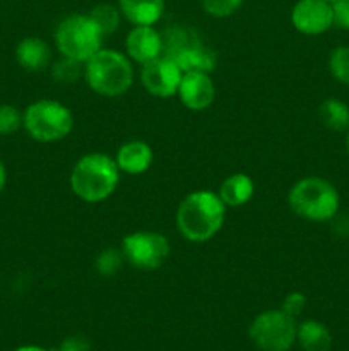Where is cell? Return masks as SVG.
I'll use <instances>...</instances> for the list:
<instances>
[{
  "label": "cell",
  "instance_id": "obj_8",
  "mask_svg": "<svg viewBox=\"0 0 349 351\" xmlns=\"http://www.w3.org/2000/svg\"><path fill=\"white\" fill-rule=\"evenodd\" d=\"M120 249L127 264L140 271L159 269L171 252L170 240L166 237L157 232H147V230L123 237Z\"/></svg>",
  "mask_w": 349,
  "mask_h": 351
},
{
  "label": "cell",
  "instance_id": "obj_11",
  "mask_svg": "<svg viewBox=\"0 0 349 351\" xmlns=\"http://www.w3.org/2000/svg\"><path fill=\"white\" fill-rule=\"evenodd\" d=\"M178 98L192 112H204L216 99L214 81L205 72H183Z\"/></svg>",
  "mask_w": 349,
  "mask_h": 351
},
{
  "label": "cell",
  "instance_id": "obj_22",
  "mask_svg": "<svg viewBox=\"0 0 349 351\" xmlns=\"http://www.w3.org/2000/svg\"><path fill=\"white\" fill-rule=\"evenodd\" d=\"M125 257H123L122 249H115V247H109V249L101 250L98 254L94 261V267L98 271V274L105 278H112L115 274H118V271L122 269L123 264H125Z\"/></svg>",
  "mask_w": 349,
  "mask_h": 351
},
{
  "label": "cell",
  "instance_id": "obj_25",
  "mask_svg": "<svg viewBox=\"0 0 349 351\" xmlns=\"http://www.w3.org/2000/svg\"><path fill=\"white\" fill-rule=\"evenodd\" d=\"M243 5V0H202V7L212 17H229Z\"/></svg>",
  "mask_w": 349,
  "mask_h": 351
},
{
  "label": "cell",
  "instance_id": "obj_14",
  "mask_svg": "<svg viewBox=\"0 0 349 351\" xmlns=\"http://www.w3.org/2000/svg\"><path fill=\"white\" fill-rule=\"evenodd\" d=\"M16 62L27 72H41L51 65V48L44 40L27 36L17 43Z\"/></svg>",
  "mask_w": 349,
  "mask_h": 351
},
{
  "label": "cell",
  "instance_id": "obj_3",
  "mask_svg": "<svg viewBox=\"0 0 349 351\" xmlns=\"http://www.w3.org/2000/svg\"><path fill=\"white\" fill-rule=\"evenodd\" d=\"M84 81L105 98H118L133 84L132 60L109 48H101L84 64Z\"/></svg>",
  "mask_w": 349,
  "mask_h": 351
},
{
  "label": "cell",
  "instance_id": "obj_21",
  "mask_svg": "<svg viewBox=\"0 0 349 351\" xmlns=\"http://www.w3.org/2000/svg\"><path fill=\"white\" fill-rule=\"evenodd\" d=\"M51 77L58 84H74L77 79L84 77V64L67 57L58 58L51 64Z\"/></svg>",
  "mask_w": 349,
  "mask_h": 351
},
{
  "label": "cell",
  "instance_id": "obj_31",
  "mask_svg": "<svg viewBox=\"0 0 349 351\" xmlns=\"http://www.w3.org/2000/svg\"><path fill=\"white\" fill-rule=\"evenodd\" d=\"M346 147H348V156H349V130H348V139H346Z\"/></svg>",
  "mask_w": 349,
  "mask_h": 351
},
{
  "label": "cell",
  "instance_id": "obj_1",
  "mask_svg": "<svg viewBox=\"0 0 349 351\" xmlns=\"http://www.w3.org/2000/svg\"><path fill=\"white\" fill-rule=\"evenodd\" d=\"M226 206L212 191H195L181 199L177 209V228L188 242L202 243L211 240L226 218Z\"/></svg>",
  "mask_w": 349,
  "mask_h": 351
},
{
  "label": "cell",
  "instance_id": "obj_24",
  "mask_svg": "<svg viewBox=\"0 0 349 351\" xmlns=\"http://www.w3.org/2000/svg\"><path fill=\"white\" fill-rule=\"evenodd\" d=\"M19 129H23V112L9 103L0 105V136H12Z\"/></svg>",
  "mask_w": 349,
  "mask_h": 351
},
{
  "label": "cell",
  "instance_id": "obj_15",
  "mask_svg": "<svg viewBox=\"0 0 349 351\" xmlns=\"http://www.w3.org/2000/svg\"><path fill=\"white\" fill-rule=\"evenodd\" d=\"M118 9L133 26H154L164 12V0H118Z\"/></svg>",
  "mask_w": 349,
  "mask_h": 351
},
{
  "label": "cell",
  "instance_id": "obj_5",
  "mask_svg": "<svg viewBox=\"0 0 349 351\" xmlns=\"http://www.w3.org/2000/svg\"><path fill=\"white\" fill-rule=\"evenodd\" d=\"M23 129L38 143H57L74 129V115L57 99H38L23 112Z\"/></svg>",
  "mask_w": 349,
  "mask_h": 351
},
{
  "label": "cell",
  "instance_id": "obj_19",
  "mask_svg": "<svg viewBox=\"0 0 349 351\" xmlns=\"http://www.w3.org/2000/svg\"><path fill=\"white\" fill-rule=\"evenodd\" d=\"M318 119L334 132H344L349 130V106L342 99L328 98L318 106Z\"/></svg>",
  "mask_w": 349,
  "mask_h": 351
},
{
  "label": "cell",
  "instance_id": "obj_2",
  "mask_svg": "<svg viewBox=\"0 0 349 351\" xmlns=\"http://www.w3.org/2000/svg\"><path fill=\"white\" fill-rule=\"evenodd\" d=\"M120 173L115 158L105 153L84 154L72 168L70 189L81 201L98 204L116 191Z\"/></svg>",
  "mask_w": 349,
  "mask_h": 351
},
{
  "label": "cell",
  "instance_id": "obj_10",
  "mask_svg": "<svg viewBox=\"0 0 349 351\" xmlns=\"http://www.w3.org/2000/svg\"><path fill=\"white\" fill-rule=\"evenodd\" d=\"M294 29L307 36H317L334 26L332 3L325 0H298L291 10Z\"/></svg>",
  "mask_w": 349,
  "mask_h": 351
},
{
  "label": "cell",
  "instance_id": "obj_7",
  "mask_svg": "<svg viewBox=\"0 0 349 351\" xmlns=\"http://www.w3.org/2000/svg\"><path fill=\"white\" fill-rule=\"evenodd\" d=\"M296 319L281 308L263 311L248 326V338L260 351H289L296 343Z\"/></svg>",
  "mask_w": 349,
  "mask_h": 351
},
{
  "label": "cell",
  "instance_id": "obj_20",
  "mask_svg": "<svg viewBox=\"0 0 349 351\" xmlns=\"http://www.w3.org/2000/svg\"><path fill=\"white\" fill-rule=\"evenodd\" d=\"M89 17L94 21V24L101 31L103 36H108V34H113L118 29L120 21H122V12H120L118 7L112 5V3H98V5L91 9Z\"/></svg>",
  "mask_w": 349,
  "mask_h": 351
},
{
  "label": "cell",
  "instance_id": "obj_32",
  "mask_svg": "<svg viewBox=\"0 0 349 351\" xmlns=\"http://www.w3.org/2000/svg\"><path fill=\"white\" fill-rule=\"evenodd\" d=\"M325 2H331L332 3V2H335V0H325Z\"/></svg>",
  "mask_w": 349,
  "mask_h": 351
},
{
  "label": "cell",
  "instance_id": "obj_13",
  "mask_svg": "<svg viewBox=\"0 0 349 351\" xmlns=\"http://www.w3.org/2000/svg\"><path fill=\"white\" fill-rule=\"evenodd\" d=\"M113 158L122 173L140 175L151 168L154 153L149 144L144 141H127L118 147Z\"/></svg>",
  "mask_w": 349,
  "mask_h": 351
},
{
  "label": "cell",
  "instance_id": "obj_16",
  "mask_svg": "<svg viewBox=\"0 0 349 351\" xmlns=\"http://www.w3.org/2000/svg\"><path fill=\"white\" fill-rule=\"evenodd\" d=\"M171 60L177 62L178 67L183 72H205V74H211L216 67V51L211 50L209 47H205L201 40L192 43L190 47H187L185 50H181L177 57H173Z\"/></svg>",
  "mask_w": 349,
  "mask_h": 351
},
{
  "label": "cell",
  "instance_id": "obj_28",
  "mask_svg": "<svg viewBox=\"0 0 349 351\" xmlns=\"http://www.w3.org/2000/svg\"><path fill=\"white\" fill-rule=\"evenodd\" d=\"M57 351H91V345L82 336H68L58 345Z\"/></svg>",
  "mask_w": 349,
  "mask_h": 351
},
{
  "label": "cell",
  "instance_id": "obj_6",
  "mask_svg": "<svg viewBox=\"0 0 349 351\" xmlns=\"http://www.w3.org/2000/svg\"><path fill=\"white\" fill-rule=\"evenodd\" d=\"M103 38L89 14H72L55 29V47L62 57L86 64L103 48Z\"/></svg>",
  "mask_w": 349,
  "mask_h": 351
},
{
  "label": "cell",
  "instance_id": "obj_9",
  "mask_svg": "<svg viewBox=\"0 0 349 351\" xmlns=\"http://www.w3.org/2000/svg\"><path fill=\"white\" fill-rule=\"evenodd\" d=\"M181 77L183 71L178 67L177 62L164 55L147 62L140 69V82L144 89L156 98H171L178 95Z\"/></svg>",
  "mask_w": 349,
  "mask_h": 351
},
{
  "label": "cell",
  "instance_id": "obj_23",
  "mask_svg": "<svg viewBox=\"0 0 349 351\" xmlns=\"http://www.w3.org/2000/svg\"><path fill=\"white\" fill-rule=\"evenodd\" d=\"M328 71L341 84L349 86V47L339 45L328 55Z\"/></svg>",
  "mask_w": 349,
  "mask_h": 351
},
{
  "label": "cell",
  "instance_id": "obj_4",
  "mask_svg": "<svg viewBox=\"0 0 349 351\" xmlns=\"http://www.w3.org/2000/svg\"><path fill=\"white\" fill-rule=\"evenodd\" d=\"M291 211L313 223L331 221L337 216L341 197L334 185L320 177H305L287 194Z\"/></svg>",
  "mask_w": 349,
  "mask_h": 351
},
{
  "label": "cell",
  "instance_id": "obj_29",
  "mask_svg": "<svg viewBox=\"0 0 349 351\" xmlns=\"http://www.w3.org/2000/svg\"><path fill=\"white\" fill-rule=\"evenodd\" d=\"M5 184H7V170L3 161L0 160V194H2V191L5 189Z\"/></svg>",
  "mask_w": 349,
  "mask_h": 351
},
{
  "label": "cell",
  "instance_id": "obj_27",
  "mask_svg": "<svg viewBox=\"0 0 349 351\" xmlns=\"http://www.w3.org/2000/svg\"><path fill=\"white\" fill-rule=\"evenodd\" d=\"M332 14H334V26L349 31V0L332 2Z\"/></svg>",
  "mask_w": 349,
  "mask_h": 351
},
{
  "label": "cell",
  "instance_id": "obj_30",
  "mask_svg": "<svg viewBox=\"0 0 349 351\" xmlns=\"http://www.w3.org/2000/svg\"><path fill=\"white\" fill-rule=\"evenodd\" d=\"M14 351H48L44 348H41V346H34V345H26V346H19V348H16Z\"/></svg>",
  "mask_w": 349,
  "mask_h": 351
},
{
  "label": "cell",
  "instance_id": "obj_12",
  "mask_svg": "<svg viewBox=\"0 0 349 351\" xmlns=\"http://www.w3.org/2000/svg\"><path fill=\"white\" fill-rule=\"evenodd\" d=\"M127 57L144 65L163 55V36L154 26H133L125 40Z\"/></svg>",
  "mask_w": 349,
  "mask_h": 351
},
{
  "label": "cell",
  "instance_id": "obj_26",
  "mask_svg": "<svg viewBox=\"0 0 349 351\" xmlns=\"http://www.w3.org/2000/svg\"><path fill=\"white\" fill-rule=\"evenodd\" d=\"M305 307H307V297L301 291H293V293L286 295L283 305H281V311L296 319L305 311Z\"/></svg>",
  "mask_w": 349,
  "mask_h": 351
},
{
  "label": "cell",
  "instance_id": "obj_18",
  "mask_svg": "<svg viewBox=\"0 0 349 351\" xmlns=\"http://www.w3.org/2000/svg\"><path fill=\"white\" fill-rule=\"evenodd\" d=\"M296 343L305 351H328L332 346V335L325 324L308 319L298 326Z\"/></svg>",
  "mask_w": 349,
  "mask_h": 351
},
{
  "label": "cell",
  "instance_id": "obj_17",
  "mask_svg": "<svg viewBox=\"0 0 349 351\" xmlns=\"http://www.w3.org/2000/svg\"><path fill=\"white\" fill-rule=\"evenodd\" d=\"M255 194V184L246 173H233L219 185L218 195L226 208H242Z\"/></svg>",
  "mask_w": 349,
  "mask_h": 351
}]
</instances>
